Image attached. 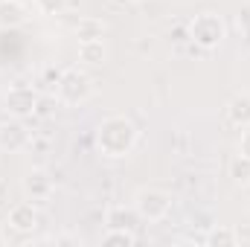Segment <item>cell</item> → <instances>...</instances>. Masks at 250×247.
<instances>
[{
	"instance_id": "cell-1",
	"label": "cell",
	"mask_w": 250,
	"mask_h": 247,
	"mask_svg": "<svg viewBox=\"0 0 250 247\" xmlns=\"http://www.w3.org/2000/svg\"><path fill=\"white\" fill-rule=\"evenodd\" d=\"M99 148L108 154V157H123L134 148V140H137V131L134 125L128 123L125 117H111L99 125Z\"/></svg>"
},
{
	"instance_id": "cell-2",
	"label": "cell",
	"mask_w": 250,
	"mask_h": 247,
	"mask_svg": "<svg viewBox=\"0 0 250 247\" xmlns=\"http://www.w3.org/2000/svg\"><path fill=\"white\" fill-rule=\"evenodd\" d=\"M192 38L201 47H218L224 38V21L212 12H204L192 21Z\"/></svg>"
},
{
	"instance_id": "cell-3",
	"label": "cell",
	"mask_w": 250,
	"mask_h": 247,
	"mask_svg": "<svg viewBox=\"0 0 250 247\" xmlns=\"http://www.w3.org/2000/svg\"><path fill=\"white\" fill-rule=\"evenodd\" d=\"M90 93H93V82H90V76H84L79 70H67L62 76V82H59V96L70 105L84 102Z\"/></svg>"
},
{
	"instance_id": "cell-4",
	"label": "cell",
	"mask_w": 250,
	"mask_h": 247,
	"mask_svg": "<svg viewBox=\"0 0 250 247\" xmlns=\"http://www.w3.org/2000/svg\"><path fill=\"white\" fill-rule=\"evenodd\" d=\"M137 209H140L143 218H163L169 212V195L166 192H157V189L140 192L137 195Z\"/></svg>"
},
{
	"instance_id": "cell-5",
	"label": "cell",
	"mask_w": 250,
	"mask_h": 247,
	"mask_svg": "<svg viewBox=\"0 0 250 247\" xmlns=\"http://www.w3.org/2000/svg\"><path fill=\"white\" fill-rule=\"evenodd\" d=\"M26 140H29V134H26V128H23L21 123L0 125V148L18 151V148H23V145H26Z\"/></svg>"
},
{
	"instance_id": "cell-6",
	"label": "cell",
	"mask_w": 250,
	"mask_h": 247,
	"mask_svg": "<svg viewBox=\"0 0 250 247\" xmlns=\"http://www.w3.org/2000/svg\"><path fill=\"white\" fill-rule=\"evenodd\" d=\"M26 21V6L21 0H0V26L12 29Z\"/></svg>"
},
{
	"instance_id": "cell-7",
	"label": "cell",
	"mask_w": 250,
	"mask_h": 247,
	"mask_svg": "<svg viewBox=\"0 0 250 247\" xmlns=\"http://www.w3.org/2000/svg\"><path fill=\"white\" fill-rule=\"evenodd\" d=\"M227 117H230V123L233 125L248 128L250 125V93H239V96L230 99V105H227Z\"/></svg>"
},
{
	"instance_id": "cell-8",
	"label": "cell",
	"mask_w": 250,
	"mask_h": 247,
	"mask_svg": "<svg viewBox=\"0 0 250 247\" xmlns=\"http://www.w3.org/2000/svg\"><path fill=\"white\" fill-rule=\"evenodd\" d=\"M6 102H9V108H12L15 114H29V111L35 108L38 99H35V93H32L29 87H15V90L9 93Z\"/></svg>"
},
{
	"instance_id": "cell-9",
	"label": "cell",
	"mask_w": 250,
	"mask_h": 247,
	"mask_svg": "<svg viewBox=\"0 0 250 247\" xmlns=\"http://www.w3.org/2000/svg\"><path fill=\"white\" fill-rule=\"evenodd\" d=\"M12 227L15 230H32L35 227V209H32V204L12 209Z\"/></svg>"
},
{
	"instance_id": "cell-10",
	"label": "cell",
	"mask_w": 250,
	"mask_h": 247,
	"mask_svg": "<svg viewBox=\"0 0 250 247\" xmlns=\"http://www.w3.org/2000/svg\"><path fill=\"white\" fill-rule=\"evenodd\" d=\"M76 35H79V41H82V44H84V41H99V38H102V23H99V21L84 18V21H79Z\"/></svg>"
},
{
	"instance_id": "cell-11",
	"label": "cell",
	"mask_w": 250,
	"mask_h": 247,
	"mask_svg": "<svg viewBox=\"0 0 250 247\" xmlns=\"http://www.w3.org/2000/svg\"><path fill=\"white\" fill-rule=\"evenodd\" d=\"M79 56H82V62H87V64H99L105 59V47H102V41H84L79 47Z\"/></svg>"
},
{
	"instance_id": "cell-12",
	"label": "cell",
	"mask_w": 250,
	"mask_h": 247,
	"mask_svg": "<svg viewBox=\"0 0 250 247\" xmlns=\"http://www.w3.org/2000/svg\"><path fill=\"white\" fill-rule=\"evenodd\" d=\"M26 192H29V195H47V192H50V178H47L44 172H32V175L26 178Z\"/></svg>"
},
{
	"instance_id": "cell-13",
	"label": "cell",
	"mask_w": 250,
	"mask_h": 247,
	"mask_svg": "<svg viewBox=\"0 0 250 247\" xmlns=\"http://www.w3.org/2000/svg\"><path fill=\"white\" fill-rule=\"evenodd\" d=\"M230 172H233V178H236L239 184H250V157H245V154H239V157L233 160Z\"/></svg>"
},
{
	"instance_id": "cell-14",
	"label": "cell",
	"mask_w": 250,
	"mask_h": 247,
	"mask_svg": "<svg viewBox=\"0 0 250 247\" xmlns=\"http://www.w3.org/2000/svg\"><path fill=\"white\" fill-rule=\"evenodd\" d=\"M35 6H38L44 15H59L64 6H67V0H35Z\"/></svg>"
},
{
	"instance_id": "cell-15",
	"label": "cell",
	"mask_w": 250,
	"mask_h": 247,
	"mask_svg": "<svg viewBox=\"0 0 250 247\" xmlns=\"http://www.w3.org/2000/svg\"><path fill=\"white\" fill-rule=\"evenodd\" d=\"M105 242H123V245H131L134 236H131V233H111V236H105Z\"/></svg>"
},
{
	"instance_id": "cell-16",
	"label": "cell",
	"mask_w": 250,
	"mask_h": 247,
	"mask_svg": "<svg viewBox=\"0 0 250 247\" xmlns=\"http://www.w3.org/2000/svg\"><path fill=\"white\" fill-rule=\"evenodd\" d=\"M239 26H242V29L250 35V3L242 9V15H239Z\"/></svg>"
},
{
	"instance_id": "cell-17",
	"label": "cell",
	"mask_w": 250,
	"mask_h": 247,
	"mask_svg": "<svg viewBox=\"0 0 250 247\" xmlns=\"http://www.w3.org/2000/svg\"><path fill=\"white\" fill-rule=\"evenodd\" d=\"M239 151H242L245 157H250V131H245V134H242V145H239Z\"/></svg>"
}]
</instances>
